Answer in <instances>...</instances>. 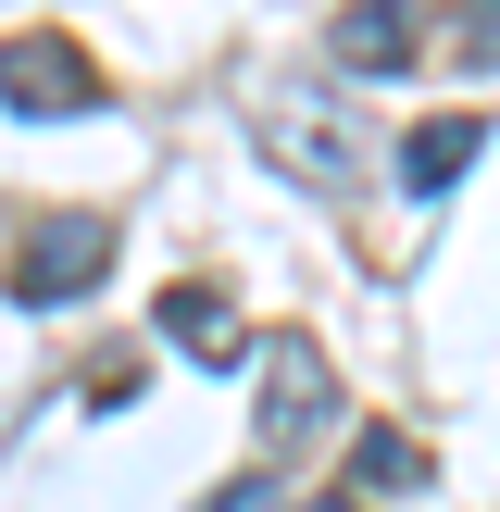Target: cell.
Wrapping results in <instances>:
<instances>
[{
    "label": "cell",
    "mask_w": 500,
    "mask_h": 512,
    "mask_svg": "<svg viewBox=\"0 0 500 512\" xmlns=\"http://www.w3.org/2000/svg\"><path fill=\"white\" fill-rule=\"evenodd\" d=\"M100 263H113V225H100V213H63V225L25 238L13 288H25V300H75V288H100Z\"/></svg>",
    "instance_id": "277c9868"
},
{
    "label": "cell",
    "mask_w": 500,
    "mask_h": 512,
    "mask_svg": "<svg viewBox=\"0 0 500 512\" xmlns=\"http://www.w3.org/2000/svg\"><path fill=\"white\" fill-rule=\"evenodd\" d=\"M250 388H263V413H250V450H263V463H288V450H313L325 438V350L313 338H263L250 350Z\"/></svg>",
    "instance_id": "7a4b0ae2"
},
{
    "label": "cell",
    "mask_w": 500,
    "mask_h": 512,
    "mask_svg": "<svg viewBox=\"0 0 500 512\" xmlns=\"http://www.w3.org/2000/svg\"><path fill=\"white\" fill-rule=\"evenodd\" d=\"M350 463H363V488H425V450L400 438V425H363V450H350Z\"/></svg>",
    "instance_id": "ba28073f"
},
{
    "label": "cell",
    "mask_w": 500,
    "mask_h": 512,
    "mask_svg": "<svg viewBox=\"0 0 500 512\" xmlns=\"http://www.w3.org/2000/svg\"><path fill=\"white\" fill-rule=\"evenodd\" d=\"M313 512H350V500H313Z\"/></svg>",
    "instance_id": "30bf717a"
},
{
    "label": "cell",
    "mask_w": 500,
    "mask_h": 512,
    "mask_svg": "<svg viewBox=\"0 0 500 512\" xmlns=\"http://www.w3.org/2000/svg\"><path fill=\"white\" fill-rule=\"evenodd\" d=\"M450 63H475V75L500 63V0H463V13H450Z\"/></svg>",
    "instance_id": "9c48e42d"
},
{
    "label": "cell",
    "mask_w": 500,
    "mask_h": 512,
    "mask_svg": "<svg viewBox=\"0 0 500 512\" xmlns=\"http://www.w3.org/2000/svg\"><path fill=\"white\" fill-rule=\"evenodd\" d=\"M250 150H263L288 188H313V200H350V188H363V125H350V100L313 88V75L250 88Z\"/></svg>",
    "instance_id": "6da1fadb"
},
{
    "label": "cell",
    "mask_w": 500,
    "mask_h": 512,
    "mask_svg": "<svg viewBox=\"0 0 500 512\" xmlns=\"http://www.w3.org/2000/svg\"><path fill=\"white\" fill-rule=\"evenodd\" d=\"M475 150H488V125H475V113H438V125H413V138H400V188H413V200H438L450 175L475 163Z\"/></svg>",
    "instance_id": "5b68a950"
},
{
    "label": "cell",
    "mask_w": 500,
    "mask_h": 512,
    "mask_svg": "<svg viewBox=\"0 0 500 512\" xmlns=\"http://www.w3.org/2000/svg\"><path fill=\"white\" fill-rule=\"evenodd\" d=\"M0 100L13 113H100V63L75 38H0Z\"/></svg>",
    "instance_id": "3957f363"
},
{
    "label": "cell",
    "mask_w": 500,
    "mask_h": 512,
    "mask_svg": "<svg viewBox=\"0 0 500 512\" xmlns=\"http://www.w3.org/2000/svg\"><path fill=\"white\" fill-rule=\"evenodd\" d=\"M338 63L350 75H400L413 63V13H400V0H363V13L338 25Z\"/></svg>",
    "instance_id": "52a82bcc"
},
{
    "label": "cell",
    "mask_w": 500,
    "mask_h": 512,
    "mask_svg": "<svg viewBox=\"0 0 500 512\" xmlns=\"http://www.w3.org/2000/svg\"><path fill=\"white\" fill-rule=\"evenodd\" d=\"M163 338L188 350V363H250V338H238V313H225L213 288H163Z\"/></svg>",
    "instance_id": "8992f818"
}]
</instances>
